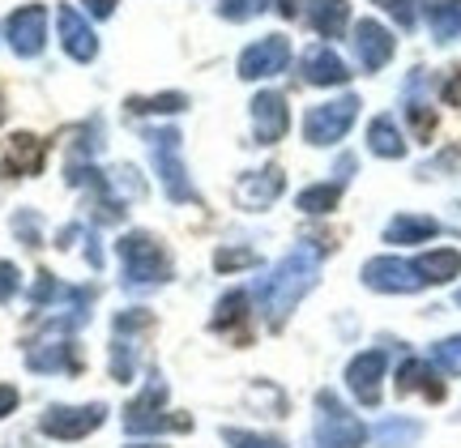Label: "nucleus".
I'll list each match as a JSON object with an SVG mask.
<instances>
[{
	"mask_svg": "<svg viewBox=\"0 0 461 448\" xmlns=\"http://www.w3.org/2000/svg\"><path fill=\"white\" fill-rule=\"evenodd\" d=\"M316 273H321V252L295 248L291 256H282L278 265H274L269 278H261L257 295H261V308L274 329L286 325V316L295 312V303L316 286Z\"/></svg>",
	"mask_w": 461,
	"mask_h": 448,
	"instance_id": "1",
	"label": "nucleus"
},
{
	"mask_svg": "<svg viewBox=\"0 0 461 448\" xmlns=\"http://www.w3.org/2000/svg\"><path fill=\"white\" fill-rule=\"evenodd\" d=\"M120 265H124V286L129 291H154V286L171 282V256L167 248L146 231H129L120 235Z\"/></svg>",
	"mask_w": 461,
	"mask_h": 448,
	"instance_id": "2",
	"label": "nucleus"
},
{
	"mask_svg": "<svg viewBox=\"0 0 461 448\" xmlns=\"http://www.w3.org/2000/svg\"><path fill=\"white\" fill-rule=\"evenodd\" d=\"M163 406H167V384H163V376L154 372L149 384H146V393H141V398H132L129 406H124V427L137 432V435L163 432V427H171V432H188V427H193V418H184V415L167 418Z\"/></svg>",
	"mask_w": 461,
	"mask_h": 448,
	"instance_id": "3",
	"label": "nucleus"
},
{
	"mask_svg": "<svg viewBox=\"0 0 461 448\" xmlns=\"http://www.w3.org/2000/svg\"><path fill=\"white\" fill-rule=\"evenodd\" d=\"M316 448H363L367 440V427H363L359 418L346 410L342 401L333 398L330 389L325 393H316Z\"/></svg>",
	"mask_w": 461,
	"mask_h": 448,
	"instance_id": "4",
	"label": "nucleus"
},
{
	"mask_svg": "<svg viewBox=\"0 0 461 448\" xmlns=\"http://www.w3.org/2000/svg\"><path fill=\"white\" fill-rule=\"evenodd\" d=\"M146 141L154 149V166H158V175H163V188L171 201H180V205H193L197 197V188L188 184V171L180 163V133L176 129H146Z\"/></svg>",
	"mask_w": 461,
	"mask_h": 448,
	"instance_id": "5",
	"label": "nucleus"
},
{
	"mask_svg": "<svg viewBox=\"0 0 461 448\" xmlns=\"http://www.w3.org/2000/svg\"><path fill=\"white\" fill-rule=\"evenodd\" d=\"M355 116H359V99H355V94L312 107V112L303 116V137H308V146H333V141H342V137L350 133Z\"/></svg>",
	"mask_w": 461,
	"mask_h": 448,
	"instance_id": "6",
	"label": "nucleus"
},
{
	"mask_svg": "<svg viewBox=\"0 0 461 448\" xmlns=\"http://www.w3.org/2000/svg\"><path fill=\"white\" fill-rule=\"evenodd\" d=\"M103 418H107L103 401H90V406H48V415L39 418V427L51 440H86L90 432L103 427Z\"/></svg>",
	"mask_w": 461,
	"mask_h": 448,
	"instance_id": "7",
	"label": "nucleus"
},
{
	"mask_svg": "<svg viewBox=\"0 0 461 448\" xmlns=\"http://www.w3.org/2000/svg\"><path fill=\"white\" fill-rule=\"evenodd\" d=\"M363 286H367V291H380V295H414V291H423L428 282L419 278L414 261L372 256V261L363 265Z\"/></svg>",
	"mask_w": 461,
	"mask_h": 448,
	"instance_id": "8",
	"label": "nucleus"
},
{
	"mask_svg": "<svg viewBox=\"0 0 461 448\" xmlns=\"http://www.w3.org/2000/svg\"><path fill=\"white\" fill-rule=\"evenodd\" d=\"M286 65H291V43H286V34H265V39H257L252 48H244V56H240V77H244V82H261V77L282 73Z\"/></svg>",
	"mask_w": 461,
	"mask_h": 448,
	"instance_id": "9",
	"label": "nucleus"
},
{
	"mask_svg": "<svg viewBox=\"0 0 461 448\" xmlns=\"http://www.w3.org/2000/svg\"><path fill=\"white\" fill-rule=\"evenodd\" d=\"M43 43H48V13H43V4L17 9L9 17V48H14V56L31 60V56L43 51Z\"/></svg>",
	"mask_w": 461,
	"mask_h": 448,
	"instance_id": "10",
	"label": "nucleus"
},
{
	"mask_svg": "<svg viewBox=\"0 0 461 448\" xmlns=\"http://www.w3.org/2000/svg\"><path fill=\"white\" fill-rule=\"evenodd\" d=\"M48 158V146L34 133H14L5 141V158H0V180H22V175H39Z\"/></svg>",
	"mask_w": 461,
	"mask_h": 448,
	"instance_id": "11",
	"label": "nucleus"
},
{
	"mask_svg": "<svg viewBox=\"0 0 461 448\" xmlns=\"http://www.w3.org/2000/svg\"><path fill=\"white\" fill-rule=\"evenodd\" d=\"M291 129V112H286V99L274 94V90H261L257 99H252V133L261 146H274L282 141Z\"/></svg>",
	"mask_w": 461,
	"mask_h": 448,
	"instance_id": "12",
	"label": "nucleus"
},
{
	"mask_svg": "<svg viewBox=\"0 0 461 448\" xmlns=\"http://www.w3.org/2000/svg\"><path fill=\"white\" fill-rule=\"evenodd\" d=\"M380 376H384V350H363L346 367V389L363 406H380Z\"/></svg>",
	"mask_w": 461,
	"mask_h": 448,
	"instance_id": "13",
	"label": "nucleus"
},
{
	"mask_svg": "<svg viewBox=\"0 0 461 448\" xmlns=\"http://www.w3.org/2000/svg\"><path fill=\"white\" fill-rule=\"evenodd\" d=\"M282 188H286V175H282V166L248 171L244 180L235 184V201H240L244 210H269V205L282 197Z\"/></svg>",
	"mask_w": 461,
	"mask_h": 448,
	"instance_id": "14",
	"label": "nucleus"
},
{
	"mask_svg": "<svg viewBox=\"0 0 461 448\" xmlns=\"http://www.w3.org/2000/svg\"><path fill=\"white\" fill-rule=\"evenodd\" d=\"M393 48H397V39L380 22H359L355 26V51H359V65L367 68V73H376V68H384L389 60H393Z\"/></svg>",
	"mask_w": 461,
	"mask_h": 448,
	"instance_id": "15",
	"label": "nucleus"
},
{
	"mask_svg": "<svg viewBox=\"0 0 461 448\" xmlns=\"http://www.w3.org/2000/svg\"><path fill=\"white\" fill-rule=\"evenodd\" d=\"M56 26H60V48L73 56V60H95L99 56V39H95V31L86 26V17L77 13V9H68V4H60V13H56Z\"/></svg>",
	"mask_w": 461,
	"mask_h": 448,
	"instance_id": "16",
	"label": "nucleus"
},
{
	"mask_svg": "<svg viewBox=\"0 0 461 448\" xmlns=\"http://www.w3.org/2000/svg\"><path fill=\"white\" fill-rule=\"evenodd\" d=\"M26 367L31 372H77L82 359H77L73 342H34L26 350Z\"/></svg>",
	"mask_w": 461,
	"mask_h": 448,
	"instance_id": "17",
	"label": "nucleus"
},
{
	"mask_svg": "<svg viewBox=\"0 0 461 448\" xmlns=\"http://www.w3.org/2000/svg\"><path fill=\"white\" fill-rule=\"evenodd\" d=\"M397 393H402V398L423 393L428 401H445V384L436 381V372H431L423 359H406V363L397 367Z\"/></svg>",
	"mask_w": 461,
	"mask_h": 448,
	"instance_id": "18",
	"label": "nucleus"
},
{
	"mask_svg": "<svg viewBox=\"0 0 461 448\" xmlns=\"http://www.w3.org/2000/svg\"><path fill=\"white\" fill-rule=\"evenodd\" d=\"M350 73H346L342 56L333 48H312L308 56H303V82L312 85H342Z\"/></svg>",
	"mask_w": 461,
	"mask_h": 448,
	"instance_id": "19",
	"label": "nucleus"
},
{
	"mask_svg": "<svg viewBox=\"0 0 461 448\" xmlns=\"http://www.w3.org/2000/svg\"><path fill=\"white\" fill-rule=\"evenodd\" d=\"M440 235V222L423 214H397L389 227H384V244H428Z\"/></svg>",
	"mask_w": 461,
	"mask_h": 448,
	"instance_id": "20",
	"label": "nucleus"
},
{
	"mask_svg": "<svg viewBox=\"0 0 461 448\" xmlns=\"http://www.w3.org/2000/svg\"><path fill=\"white\" fill-rule=\"evenodd\" d=\"M214 333H235V342H248V295L230 291L214 308Z\"/></svg>",
	"mask_w": 461,
	"mask_h": 448,
	"instance_id": "21",
	"label": "nucleus"
},
{
	"mask_svg": "<svg viewBox=\"0 0 461 448\" xmlns=\"http://www.w3.org/2000/svg\"><path fill=\"white\" fill-rule=\"evenodd\" d=\"M414 269H419V278L428 286H440V282H453L461 273V252L457 248H440V252H423L419 261H414Z\"/></svg>",
	"mask_w": 461,
	"mask_h": 448,
	"instance_id": "22",
	"label": "nucleus"
},
{
	"mask_svg": "<svg viewBox=\"0 0 461 448\" xmlns=\"http://www.w3.org/2000/svg\"><path fill=\"white\" fill-rule=\"evenodd\" d=\"M308 22H312V31L321 39H338L346 31V22H350V4L346 0H312Z\"/></svg>",
	"mask_w": 461,
	"mask_h": 448,
	"instance_id": "23",
	"label": "nucleus"
},
{
	"mask_svg": "<svg viewBox=\"0 0 461 448\" xmlns=\"http://www.w3.org/2000/svg\"><path fill=\"white\" fill-rule=\"evenodd\" d=\"M367 149L380 154V158H402L406 154V141H402V133H397V124L389 116H376L367 124Z\"/></svg>",
	"mask_w": 461,
	"mask_h": 448,
	"instance_id": "24",
	"label": "nucleus"
},
{
	"mask_svg": "<svg viewBox=\"0 0 461 448\" xmlns=\"http://www.w3.org/2000/svg\"><path fill=\"white\" fill-rule=\"evenodd\" d=\"M129 107V116H176V112H184L188 107V94H180V90H167V94H137V99L124 103Z\"/></svg>",
	"mask_w": 461,
	"mask_h": 448,
	"instance_id": "25",
	"label": "nucleus"
},
{
	"mask_svg": "<svg viewBox=\"0 0 461 448\" xmlns=\"http://www.w3.org/2000/svg\"><path fill=\"white\" fill-rule=\"evenodd\" d=\"M423 435V423L414 418H384L376 427V448H414Z\"/></svg>",
	"mask_w": 461,
	"mask_h": 448,
	"instance_id": "26",
	"label": "nucleus"
},
{
	"mask_svg": "<svg viewBox=\"0 0 461 448\" xmlns=\"http://www.w3.org/2000/svg\"><path fill=\"white\" fill-rule=\"evenodd\" d=\"M431 22V39L436 43H453L461 34V0H445V4H436L428 13Z\"/></svg>",
	"mask_w": 461,
	"mask_h": 448,
	"instance_id": "27",
	"label": "nucleus"
},
{
	"mask_svg": "<svg viewBox=\"0 0 461 448\" xmlns=\"http://www.w3.org/2000/svg\"><path fill=\"white\" fill-rule=\"evenodd\" d=\"M338 201H342V184H312L299 193L295 205L303 214H330V210H338Z\"/></svg>",
	"mask_w": 461,
	"mask_h": 448,
	"instance_id": "28",
	"label": "nucleus"
},
{
	"mask_svg": "<svg viewBox=\"0 0 461 448\" xmlns=\"http://www.w3.org/2000/svg\"><path fill=\"white\" fill-rule=\"evenodd\" d=\"M132 376H137V350H132V342L115 337V342H112V381L129 384Z\"/></svg>",
	"mask_w": 461,
	"mask_h": 448,
	"instance_id": "29",
	"label": "nucleus"
},
{
	"mask_svg": "<svg viewBox=\"0 0 461 448\" xmlns=\"http://www.w3.org/2000/svg\"><path fill=\"white\" fill-rule=\"evenodd\" d=\"M431 363L440 367L445 376H461V333H453V337L431 346Z\"/></svg>",
	"mask_w": 461,
	"mask_h": 448,
	"instance_id": "30",
	"label": "nucleus"
},
{
	"mask_svg": "<svg viewBox=\"0 0 461 448\" xmlns=\"http://www.w3.org/2000/svg\"><path fill=\"white\" fill-rule=\"evenodd\" d=\"M222 440L230 448H286L278 435H261V432H240V427H222Z\"/></svg>",
	"mask_w": 461,
	"mask_h": 448,
	"instance_id": "31",
	"label": "nucleus"
},
{
	"mask_svg": "<svg viewBox=\"0 0 461 448\" xmlns=\"http://www.w3.org/2000/svg\"><path fill=\"white\" fill-rule=\"evenodd\" d=\"M248 265H257V252L252 248H222L214 256L218 273H235V269H248Z\"/></svg>",
	"mask_w": 461,
	"mask_h": 448,
	"instance_id": "32",
	"label": "nucleus"
},
{
	"mask_svg": "<svg viewBox=\"0 0 461 448\" xmlns=\"http://www.w3.org/2000/svg\"><path fill=\"white\" fill-rule=\"evenodd\" d=\"M406 116H411V129H414V137H419V141H428V137L436 133V112H431L428 103L414 99L411 107H406Z\"/></svg>",
	"mask_w": 461,
	"mask_h": 448,
	"instance_id": "33",
	"label": "nucleus"
},
{
	"mask_svg": "<svg viewBox=\"0 0 461 448\" xmlns=\"http://www.w3.org/2000/svg\"><path fill=\"white\" fill-rule=\"evenodd\" d=\"M14 235L26 244V248H39L43 239H39V214L34 210H17L14 214Z\"/></svg>",
	"mask_w": 461,
	"mask_h": 448,
	"instance_id": "34",
	"label": "nucleus"
},
{
	"mask_svg": "<svg viewBox=\"0 0 461 448\" xmlns=\"http://www.w3.org/2000/svg\"><path fill=\"white\" fill-rule=\"evenodd\" d=\"M265 4H269V0H222L218 13L227 17V22H248V17L265 13Z\"/></svg>",
	"mask_w": 461,
	"mask_h": 448,
	"instance_id": "35",
	"label": "nucleus"
},
{
	"mask_svg": "<svg viewBox=\"0 0 461 448\" xmlns=\"http://www.w3.org/2000/svg\"><path fill=\"white\" fill-rule=\"evenodd\" d=\"M112 184L124 193V197H146V184H141V175H137V166H115L112 171Z\"/></svg>",
	"mask_w": 461,
	"mask_h": 448,
	"instance_id": "36",
	"label": "nucleus"
},
{
	"mask_svg": "<svg viewBox=\"0 0 461 448\" xmlns=\"http://www.w3.org/2000/svg\"><path fill=\"white\" fill-rule=\"evenodd\" d=\"M384 13L393 17L402 31H414V17H419V9H414V0H376Z\"/></svg>",
	"mask_w": 461,
	"mask_h": 448,
	"instance_id": "37",
	"label": "nucleus"
},
{
	"mask_svg": "<svg viewBox=\"0 0 461 448\" xmlns=\"http://www.w3.org/2000/svg\"><path fill=\"white\" fill-rule=\"evenodd\" d=\"M154 325V316L146 308H129V312L115 316V333H132V329H149Z\"/></svg>",
	"mask_w": 461,
	"mask_h": 448,
	"instance_id": "38",
	"label": "nucleus"
},
{
	"mask_svg": "<svg viewBox=\"0 0 461 448\" xmlns=\"http://www.w3.org/2000/svg\"><path fill=\"white\" fill-rule=\"evenodd\" d=\"M56 295H65V291L56 286V278H51V273H39V282H34V291H31V303L34 308H43V303L56 299Z\"/></svg>",
	"mask_w": 461,
	"mask_h": 448,
	"instance_id": "39",
	"label": "nucleus"
},
{
	"mask_svg": "<svg viewBox=\"0 0 461 448\" xmlns=\"http://www.w3.org/2000/svg\"><path fill=\"white\" fill-rule=\"evenodd\" d=\"M17 282H22V273H17V265H9V261H0V303H9V299L17 295Z\"/></svg>",
	"mask_w": 461,
	"mask_h": 448,
	"instance_id": "40",
	"label": "nucleus"
},
{
	"mask_svg": "<svg viewBox=\"0 0 461 448\" xmlns=\"http://www.w3.org/2000/svg\"><path fill=\"white\" fill-rule=\"evenodd\" d=\"M440 94H445L448 107H461V65L448 73V82H445V90H440Z\"/></svg>",
	"mask_w": 461,
	"mask_h": 448,
	"instance_id": "41",
	"label": "nucleus"
},
{
	"mask_svg": "<svg viewBox=\"0 0 461 448\" xmlns=\"http://www.w3.org/2000/svg\"><path fill=\"white\" fill-rule=\"evenodd\" d=\"M17 410V389L14 384H0V418H9Z\"/></svg>",
	"mask_w": 461,
	"mask_h": 448,
	"instance_id": "42",
	"label": "nucleus"
},
{
	"mask_svg": "<svg viewBox=\"0 0 461 448\" xmlns=\"http://www.w3.org/2000/svg\"><path fill=\"white\" fill-rule=\"evenodd\" d=\"M86 9L95 17H112L115 13V0H86Z\"/></svg>",
	"mask_w": 461,
	"mask_h": 448,
	"instance_id": "43",
	"label": "nucleus"
},
{
	"mask_svg": "<svg viewBox=\"0 0 461 448\" xmlns=\"http://www.w3.org/2000/svg\"><path fill=\"white\" fill-rule=\"evenodd\" d=\"M350 171H355V158H350V154H346V158H338V180H346Z\"/></svg>",
	"mask_w": 461,
	"mask_h": 448,
	"instance_id": "44",
	"label": "nucleus"
},
{
	"mask_svg": "<svg viewBox=\"0 0 461 448\" xmlns=\"http://www.w3.org/2000/svg\"><path fill=\"white\" fill-rule=\"evenodd\" d=\"M278 9H282V17H295V13H299L295 0H278Z\"/></svg>",
	"mask_w": 461,
	"mask_h": 448,
	"instance_id": "45",
	"label": "nucleus"
},
{
	"mask_svg": "<svg viewBox=\"0 0 461 448\" xmlns=\"http://www.w3.org/2000/svg\"><path fill=\"white\" fill-rule=\"evenodd\" d=\"M0 124H5V99H0Z\"/></svg>",
	"mask_w": 461,
	"mask_h": 448,
	"instance_id": "46",
	"label": "nucleus"
},
{
	"mask_svg": "<svg viewBox=\"0 0 461 448\" xmlns=\"http://www.w3.org/2000/svg\"><path fill=\"white\" fill-rule=\"evenodd\" d=\"M457 308H461V291H457Z\"/></svg>",
	"mask_w": 461,
	"mask_h": 448,
	"instance_id": "47",
	"label": "nucleus"
},
{
	"mask_svg": "<svg viewBox=\"0 0 461 448\" xmlns=\"http://www.w3.org/2000/svg\"><path fill=\"white\" fill-rule=\"evenodd\" d=\"M137 448H154V444H137Z\"/></svg>",
	"mask_w": 461,
	"mask_h": 448,
	"instance_id": "48",
	"label": "nucleus"
}]
</instances>
